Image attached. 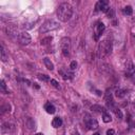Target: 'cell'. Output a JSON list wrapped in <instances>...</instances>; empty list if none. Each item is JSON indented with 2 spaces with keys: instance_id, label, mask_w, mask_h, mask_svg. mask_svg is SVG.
<instances>
[{
  "instance_id": "cell-1",
  "label": "cell",
  "mask_w": 135,
  "mask_h": 135,
  "mask_svg": "<svg viewBox=\"0 0 135 135\" xmlns=\"http://www.w3.org/2000/svg\"><path fill=\"white\" fill-rule=\"evenodd\" d=\"M73 15V9L69 3H61L57 9V17L60 21L66 22Z\"/></svg>"
},
{
  "instance_id": "cell-2",
  "label": "cell",
  "mask_w": 135,
  "mask_h": 135,
  "mask_svg": "<svg viewBox=\"0 0 135 135\" xmlns=\"http://www.w3.org/2000/svg\"><path fill=\"white\" fill-rule=\"evenodd\" d=\"M112 52V43L108 40H104L99 44V56L100 58L108 57Z\"/></svg>"
},
{
  "instance_id": "cell-3",
  "label": "cell",
  "mask_w": 135,
  "mask_h": 135,
  "mask_svg": "<svg viewBox=\"0 0 135 135\" xmlns=\"http://www.w3.org/2000/svg\"><path fill=\"white\" fill-rule=\"evenodd\" d=\"M59 28V22L55 21L53 19H50V20H47L41 26L40 28V33H48V32H51V31H54L56 29Z\"/></svg>"
},
{
  "instance_id": "cell-4",
  "label": "cell",
  "mask_w": 135,
  "mask_h": 135,
  "mask_svg": "<svg viewBox=\"0 0 135 135\" xmlns=\"http://www.w3.org/2000/svg\"><path fill=\"white\" fill-rule=\"evenodd\" d=\"M70 44H71V40H70L69 37H63V38H61V40H60V48H61L62 54H63L64 56L69 55V52H70Z\"/></svg>"
},
{
  "instance_id": "cell-5",
  "label": "cell",
  "mask_w": 135,
  "mask_h": 135,
  "mask_svg": "<svg viewBox=\"0 0 135 135\" xmlns=\"http://www.w3.org/2000/svg\"><path fill=\"white\" fill-rule=\"evenodd\" d=\"M16 128L13 123L11 122H3L1 126V133L2 134H14Z\"/></svg>"
},
{
  "instance_id": "cell-6",
  "label": "cell",
  "mask_w": 135,
  "mask_h": 135,
  "mask_svg": "<svg viewBox=\"0 0 135 135\" xmlns=\"http://www.w3.org/2000/svg\"><path fill=\"white\" fill-rule=\"evenodd\" d=\"M18 39H19V42L22 44V46H28V44H30L31 41H32L31 35H30L29 33H27V32H22V33H20V34H19Z\"/></svg>"
},
{
  "instance_id": "cell-7",
  "label": "cell",
  "mask_w": 135,
  "mask_h": 135,
  "mask_svg": "<svg viewBox=\"0 0 135 135\" xmlns=\"http://www.w3.org/2000/svg\"><path fill=\"white\" fill-rule=\"evenodd\" d=\"M86 117H87V118H85V121H86V125H87L88 129H90V130H95V129L98 128V122H97L96 119L91 118V117L88 116V115H87Z\"/></svg>"
},
{
  "instance_id": "cell-8",
  "label": "cell",
  "mask_w": 135,
  "mask_h": 135,
  "mask_svg": "<svg viewBox=\"0 0 135 135\" xmlns=\"http://www.w3.org/2000/svg\"><path fill=\"white\" fill-rule=\"evenodd\" d=\"M109 10H110L109 3H108V1H106V0H101V1H98L96 3V11H100V12L107 13Z\"/></svg>"
},
{
  "instance_id": "cell-9",
  "label": "cell",
  "mask_w": 135,
  "mask_h": 135,
  "mask_svg": "<svg viewBox=\"0 0 135 135\" xmlns=\"http://www.w3.org/2000/svg\"><path fill=\"white\" fill-rule=\"evenodd\" d=\"M126 69H127V75L130 77L134 72H135V66L131 60H128L126 62Z\"/></svg>"
},
{
  "instance_id": "cell-10",
  "label": "cell",
  "mask_w": 135,
  "mask_h": 135,
  "mask_svg": "<svg viewBox=\"0 0 135 135\" xmlns=\"http://www.w3.org/2000/svg\"><path fill=\"white\" fill-rule=\"evenodd\" d=\"M26 127H27L29 130H31V131L36 128V127H35V121H34L33 118L28 117V118L26 119Z\"/></svg>"
},
{
  "instance_id": "cell-11",
  "label": "cell",
  "mask_w": 135,
  "mask_h": 135,
  "mask_svg": "<svg viewBox=\"0 0 135 135\" xmlns=\"http://www.w3.org/2000/svg\"><path fill=\"white\" fill-rule=\"evenodd\" d=\"M44 110H46L47 113H49V114H54L55 111H56L54 105H52L51 103H47L46 105H44Z\"/></svg>"
},
{
  "instance_id": "cell-12",
  "label": "cell",
  "mask_w": 135,
  "mask_h": 135,
  "mask_svg": "<svg viewBox=\"0 0 135 135\" xmlns=\"http://www.w3.org/2000/svg\"><path fill=\"white\" fill-rule=\"evenodd\" d=\"M61 125H62V120L60 117H55L52 120V126L54 128H59V127H61Z\"/></svg>"
},
{
  "instance_id": "cell-13",
  "label": "cell",
  "mask_w": 135,
  "mask_h": 135,
  "mask_svg": "<svg viewBox=\"0 0 135 135\" xmlns=\"http://www.w3.org/2000/svg\"><path fill=\"white\" fill-rule=\"evenodd\" d=\"M104 31H105V24L101 23V22L97 23V26H96V38H97Z\"/></svg>"
},
{
  "instance_id": "cell-14",
  "label": "cell",
  "mask_w": 135,
  "mask_h": 135,
  "mask_svg": "<svg viewBox=\"0 0 135 135\" xmlns=\"http://www.w3.org/2000/svg\"><path fill=\"white\" fill-rule=\"evenodd\" d=\"M126 94H127V91L125 89H118V90H116V92H115V95L118 98H123L126 96Z\"/></svg>"
},
{
  "instance_id": "cell-15",
  "label": "cell",
  "mask_w": 135,
  "mask_h": 135,
  "mask_svg": "<svg viewBox=\"0 0 135 135\" xmlns=\"http://www.w3.org/2000/svg\"><path fill=\"white\" fill-rule=\"evenodd\" d=\"M92 111L93 112H96V113H106V111H105V109L103 108V107H100V106H98V105H95V106H93L92 107Z\"/></svg>"
},
{
  "instance_id": "cell-16",
  "label": "cell",
  "mask_w": 135,
  "mask_h": 135,
  "mask_svg": "<svg viewBox=\"0 0 135 135\" xmlns=\"http://www.w3.org/2000/svg\"><path fill=\"white\" fill-rule=\"evenodd\" d=\"M43 62H44V64H46V66L48 68L49 70L52 71V70L54 69V64H53V62H52L49 58H44V59H43Z\"/></svg>"
},
{
  "instance_id": "cell-17",
  "label": "cell",
  "mask_w": 135,
  "mask_h": 135,
  "mask_svg": "<svg viewBox=\"0 0 135 135\" xmlns=\"http://www.w3.org/2000/svg\"><path fill=\"white\" fill-rule=\"evenodd\" d=\"M0 55H1V60H2L3 62H5V61L7 60V55H6V53H5V50H4L3 46H1V49H0Z\"/></svg>"
},
{
  "instance_id": "cell-18",
  "label": "cell",
  "mask_w": 135,
  "mask_h": 135,
  "mask_svg": "<svg viewBox=\"0 0 135 135\" xmlns=\"http://www.w3.org/2000/svg\"><path fill=\"white\" fill-rule=\"evenodd\" d=\"M123 13H125L126 15H132V13H133V9H132V6H130V5H128V6H126L125 9H123Z\"/></svg>"
},
{
  "instance_id": "cell-19",
  "label": "cell",
  "mask_w": 135,
  "mask_h": 135,
  "mask_svg": "<svg viewBox=\"0 0 135 135\" xmlns=\"http://www.w3.org/2000/svg\"><path fill=\"white\" fill-rule=\"evenodd\" d=\"M103 120H104V122L108 123V122H111L112 118H111L110 114H108V113H104V114H103Z\"/></svg>"
},
{
  "instance_id": "cell-20",
  "label": "cell",
  "mask_w": 135,
  "mask_h": 135,
  "mask_svg": "<svg viewBox=\"0 0 135 135\" xmlns=\"http://www.w3.org/2000/svg\"><path fill=\"white\" fill-rule=\"evenodd\" d=\"M52 37H46V38H43L41 39V44L42 46H47V44H49L51 41H52Z\"/></svg>"
},
{
  "instance_id": "cell-21",
  "label": "cell",
  "mask_w": 135,
  "mask_h": 135,
  "mask_svg": "<svg viewBox=\"0 0 135 135\" xmlns=\"http://www.w3.org/2000/svg\"><path fill=\"white\" fill-rule=\"evenodd\" d=\"M38 78H39L40 80H42V81H49V80H50L49 76H48V75H44V74H39V75H38Z\"/></svg>"
},
{
  "instance_id": "cell-22",
  "label": "cell",
  "mask_w": 135,
  "mask_h": 135,
  "mask_svg": "<svg viewBox=\"0 0 135 135\" xmlns=\"http://www.w3.org/2000/svg\"><path fill=\"white\" fill-rule=\"evenodd\" d=\"M114 113H115V115H116L119 119L122 118V113H121V111H120L119 109H115V110H114Z\"/></svg>"
},
{
  "instance_id": "cell-23",
  "label": "cell",
  "mask_w": 135,
  "mask_h": 135,
  "mask_svg": "<svg viewBox=\"0 0 135 135\" xmlns=\"http://www.w3.org/2000/svg\"><path fill=\"white\" fill-rule=\"evenodd\" d=\"M2 113H4V112H10V109H11V106L10 105H5V107L4 106H2Z\"/></svg>"
},
{
  "instance_id": "cell-24",
  "label": "cell",
  "mask_w": 135,
  "mask_h": 135,
  "mask_svg": "<svg viewBox=\"0 0 135 135\" xmlns=\"http://www.w3.org/2000/svg\"><path fill=\"white\" fill-rule=\"evenodd\" d=\"M0 83H1V85H0V86H1V91H2V92H5V91H6V85H5L4 80H1V82H0Z\"/></svg>"
},
{
  "instance_id": "cell-25",
  "label": "cell",
  "mask_w": 135,
  "mask_h": 135,
  "mask_svg": "<svg viewBox=\"0 0 135 135\" xmlns=\"http://www.w3.org/2000/svg\"><path fill=\"white\" fill-rule=\"evenodd\" d=\"M76 68H77V62L74 60V61H72L71 64H70V69H71V70H75Z\"/></svg>"
},
{
  "instance_id": "cell-26",
  "label": "cell",
  "mask_w": 135,
  "mask_h": 135,
  "mask_svg": "<svg viewBox=\"0 0 135 135\" xmlns=\"http://www.w3.org/2000/svg\"><path fill=\"white\" fill-rule=\"evenodd\" d=\"M51 85L53 86V87H55V88H59V83L57 82V81H56L55 79H51Z\"/></svg>"
},
{
  "instance_id": "cell-27",
  "label": "cell",
  "mask_w": 135,
  "mask_h": 135,
  "mask_svg": "<svg viewBox=\"0 0 135 135\" xmlns=\"http://www.w3.org/2000/svg\"><path fill=\"white\" fill-rule=\"evenodd\" d=\"M114 133H115V131L113 129H110L107 131V135H114Z\"/></svg>"
},
{
  "instance_id": "cell-28",
  "label": "cell",
  "mask_w": 135,
  "mask_h": 135,
  "mask_svg": "<svg viewBox=\"0 0 135 135\" xmlns=\"http://www.w3.org/2000/svg\"><path fill=\"white\" fill-rule=\"evenodd\" d=\"M129 122H130V126H131V127H133V128L135 127V121H133L131 118L129 119Z\"/></svg>"
},
{
  "instance_id": "cell-29",
  "label": "cell",
  "mask_w": 135,
  "mask_h": 135,
  "mask_svg": "<svg viewBox=\"0 0 135 135\" xmlns=\"http://www.w3.org/2000/svg\"><path fill=\"white\" fill-rule=\"evenodd\" d=\"M130 77L132 78V80H133V82H135V72H134V73H133V74H132V75L130 76Z\"/></svg>"
},
{
  "instance_id": "cell-30",
  "label": "cell",
  "mask_w": 135,
  "mask_h": 135,
  "mask_svg": "<svg viewBox=\"0 0 135 135\" xmlns=\"http://www.w3.org/2000/svg\"><path fill=\"white\" fill-rule=\"evenodd\" d=\"M35 135H43L42 133H37V134H35Z\"/></svg>"
},
{
  "instance_id": "cell-31",
  "label": "cell",
  "mask_w": 135,
  "mask_h": 135,
  "mask_svg": "<svg viewBox=\"0 0 135 135\" xmlns=\"http://www.w3.org/2000/svg\"><path fill=\"white\" fill-rule=\"evenodd\" d=\"M93 135H100L99 133H95V134H93Z\"/></svg>"
},
{
  "instance_id": "cell-32",
  "label": "cell",
  "mask_w": 135,
  "mask_h": 135,
  "mask_svg": "<svg viewBox=\"0 0 135 135\" xmlns=\"http://www.w3.org/2000/svg\"><path fill=\"white\" fill-rule=\"evenodd\" d=\"M134 106H135V100H134Z\"/></svg>"
}]
</instances>
